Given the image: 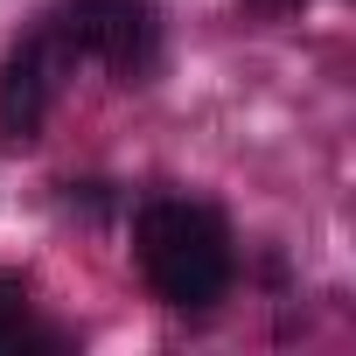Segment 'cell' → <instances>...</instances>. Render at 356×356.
<instances>
[{
	"instance_id": "obj_1",
	"label": "cell",
	"mask_w": 356,
	"mask_h": 356,
	"mask_svg": "<svg viewBox=\"0 0 356 356\" xmlns=\"http://www.w3.org/2000/svg\"><path fill=\"white\" fill-rule=\"evenodd\" d=\"M140 273L147 286L175 307V314H210L224 293H231V231L210 203H189V196H161L140 210Z\"/></svg>"
},
{
	"instance_id": "obj_2",
	"label": "cell",
	"mask_w": 356,
	"mask_h": 356,
	"mask_svg": "<svg viewBox=\"0 0 356 356\" xmlns=\"http://www.w3.org/2000/svg\"><path fill=\"white\" fill-rule=\"evenodd\" d=\"M42 29H49V42L63 56H91V63H105L119 77H147L154 49H161L154 0H63Z\"/></svg>"
},
{
	"instance_id": "obj_3",
	"label": "cell",
	"mask_w": 356,
	"mask_h": 356,
	"mask_svg": "<svg viewBox=\"0 0 356 356\" xmlns=\"http://www.w3.org/2000/svg\"><path fill=\"white\" fill-rule=\"evenodd\" d=\"M63 63H70V56L49 42V29H35V35L8 56V70H0V119H8L15 140H35V133H42L49 98H56V70H63Z\"/></svg>"
},
{
	"instance_id": "obj_4",
	"label": "cell",
	"mask_w": 356,
	"mask_h": 356,
	"mask_svg": "<svg viewBox=\"0 0 356 356\" xmlns=\"http://www.w3.org/2000/svg\"><path fill=\"white\" fill-rule=\"evenodd\" d=\"M15 349H49V335L35 328V307H29V286L15 273H0V356Z\"/></svg>"
}]
</instances>
